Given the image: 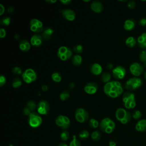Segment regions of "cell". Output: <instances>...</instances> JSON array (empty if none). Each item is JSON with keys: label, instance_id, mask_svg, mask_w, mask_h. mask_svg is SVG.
Listing matches in <instances>:
<instances>
[{"label": "cell", "instance_id": "57", "mask_svg": "<svg viewBox=\"0 0 146 146\" xmlns=\"http://www.w3.org/2000/svg\"><path fill=\"white\" fill-rule=\"evenodd\" d=\"M144 63V64H143V66L146 68V62H144V63Z\"/></svg>", "mask_w": 146, "mask_h": 146}, {"label": "cell", "instance_id": "36", "mask_svg": "<svg viewBox=\"0 0 146 146\" xmlns=\"http://www.w3.org/2000/svg\"><path fill=\"white\" fill-rule=\"evenodd\" d=\"M11 22V19L9 17H5L2 18L0 21V24L2 26H7L10 24Z\"/></svg>", "mask_w": 146, "mask_h": 146}, {"label": "cell", "instance_id": "17", "mask_svg": "<svg viewBox=\"0 0 146 146\" xmlns=\"http://www.w3.org/2000/svg\"><path fill=\"white\" fill-rule=\"evenodd\" d=\"M43 42V37L39 34H34L30 38V44L34 47L40 46Z\"/></svg>", "mask_w": 146, "mask_h": 146}, {"label": "cell", "instance_id": "48", "mask_svg": "<svg viewBox=\"0 0 146 146\" xmlns=\"http://www.w3.org/2000/svg\"><path fill=\"white\" fill-rule=\"evenodd\" d=\"M5 9L4 6L2 4H0V15H3V13L5 12Z\"/></svg>", "mask_w": 146, "mask_h": 146}, {"label": "cell", "instance_id": "34", "mask_svg": "<svg viewBox=\"0 0 146 146\" xmlns=\"http://www.w3.org/2000/svg\"><path fill=\"white\" fill-rule=\"evenodd\" d=\"M59 98L62 101H65L67 99H68L70 98V93L68 92V91L64 90L59 95Z\"/></svg>", "mask_w": 146, "mask_h": 146}, {"label": "cell", "instance_id": "13", "mask_svg": "<svg viewBox=\"0 0 146 146\" xmlns=\"http://www.w3.org/2000/svg\"><path fill=\"white\" fill-rule=\"evenodd\" d=\"M129 70L131 74L137 77L140 76L143 72V66L137 62L132 63L129 67Z\"/></svg>", "mask_w": 146, "mask_h": 146}, {"label": "cell", "instance_id": "22", "mask_svg": "<svg viewBox=\"0 0 146 146\" xmlns=\"http://www.w3.org/2000/svg\"><path fill=\"white\" fill-rule=\"evenodd\" d=\"M124 29L127 31H131L133 30L135 27V22L133 19H129L125 21L124 23Z\"/></svg>", "mask_w": 146, "mask_h": 146}, {"label": "cell", "instance_id": "16", "mask_svg": "<svg viewBox=\"0 0 146 146\" xmlns=\"http://www.w3.org/2000/svg\"><path fill=\"white\" fill-rule=\"evenodd\" d=\"M62 14L63 17L68 21H74L76 17V14L75 12L71 9H67L63 10L62 11Z\"/></svg>", "mask_w": 146, "mask_h": 146}, {"label": "cell", "instance_id": "55", "mask_svg": "<svg viewBox=\"0 0 146 146\" xmlns=\"http://www.w3.org/2000/svg\"><path fill=\"white\" fill-rule=\"evenodd\" d=\"M46 2H48V3H55L56 2V0L55 1H52V0H50V1H46Z\"/></svg>", "mask_w": 146, "mask_h": 146}, {"label": "cell", "instance_id": "49", "mask_svg": "<svg viewBox=\"0 0 146 146\" xmlns=\"http://www.w3.org/2000/svg\"><path fill=\"white\" fill-rule=\"evenodd\" d=\"M7 10V12H8V13H13L14 11V9L12 6H9V7H8Z\"/></svg>", "mask_w": 146, "mask_h": 146}, {"label": "cell", "instance_id": "5", "mask_svg": "<svg viewBox=\"0 0 146 146\" xmlns=\"http://www.w3.org/2000/svg\"><path fill=\"white\" fill-rule=\"evenodd\" d=\"M42 123V118L39 113L32 112L28 117V124L32 128H38Z\"/></svg>", "mask_w": 146, "mask_h": 146}, {"label": "cell", "instance_id": "3", "mask_svg": "<svg viewBox=\"0 0 146 146\" xmlns=\"http://www.w3.org/2000/svg\"><path fill=\"white\" fill-rule=\"evenodd\" d=\"M115 116L116 119L123 124L129 123L131 120V113L123 108H119L116 110Z\"/></svg>", "mask_w": 146, "mask_h": 146}, {"label": "cell", "instance_id": "6", "mask_svg": "<svg viewBox=\"0 0 146 146\" xmlns=\"http://www.w3.org/2000/svg\"><path fill=\"white\" fill-rule=\"evenodd\" d=\"M143 84L142 80L137 77L129 78L125 83V88L129 91L135 90L140 88Z\"/></svg>", "mask_w": 146, "mask_h": 146}, {"label": "cell", "instance_id": "41", "mask_svg": "<svg viewBox=\"0 0 146 146\" xmlns=\"http://www.w3.org/2000/svg\"><path fill=\"white\" fill-rule=\"evenodd\" d=\"M141 112L139 110H136L133 112L132 114V117L135 119H139L141 117Z\"/></svg>", "mask_w": 146, "mask_h": 146}, {"label": "cell", "instance_id": "58", "mask_svg": "<svg viewBox=\"0 0 146 146\" xmlns=\"http://www.w3.org/2000/svg\"><path fill=\"white\" fill-rule=\"evenodd\" d=\"M144 78L146 79V71L144 72Z\"/></svg>", "mask_w": 146, "mask_h": 146}, {"label": "cell", "instance_id": "47", "mask_svg": "<svg viewBox=\"0 0 146 146\" xmlns=\"http://www.w3.org/2000/svg\"><path fill=\"white\" fill-rule=\"evenodd\" d=\"M60 2L64 5H70L71 3V0H60Z\"/></svg>", "mask_w": 146, "mask_h": 146}, {"label": "cell", "instance_id": "30", "mask_svg": "<svg viewBox=\"0 0 146 146\" xmlns=\"http://www.w3.org/2000/svg\"><path fill=\"white\" fill-rule=\"evenodd\" d=\"M91 139L95 141H98L101 139V133L99 131H95L91 133Z\"/></svg>", "mask_w": 146, "mask_h": 146}, {"label": "cell", "instance_id": "12", "mask_svg": "<svg viewBox=\"0 0 146 146\" xmlns=\"http://www.w3.org/2000/svg\"><path fill=\"white\" fill-rule=\"evenodd\" d=\"M50 110V105L46 100H40L37 105V112L40 115H47Z\"/></svg>", "mask_w": 146, "mask_h": 146}, {"label": "cell", "instance_id": "19", "mask_svg": "<svg viewBox=\"0 0 146 146\" xmlns=\"http://www.w3.org/2000/svg\"><path fill=\"white\" fill-rule=\"evenodd\" d=\"M90 71L95 75H99L102 72V67L98 63H93L90 67Z\"/></svg>", "mask_w": 146, "mask_h": 146}, {"label": "cell", "instance_id": "25", "mask_svg": "<svg viewBox=\"0 0 146 146\" xmlns=\"http://www.w3.org/2000/svg\"><path fill=\"white\" fill-rule=\"evenodd\" d=\"M72 63L74 66H79L82 63V57L79 54L74 55L72 58Z\"/></svg>", "mask_w": 146, "mask_h": 146}, {"label": "cell", "instance_id": "23", "mask_svg": "<svg viewBox=\"0 0 146 146\" xmlns=\"http://www.w3.org/2000/svg\"><path fill=\"white\" fill-rule=\"evenodd\" d=\"M53 33L54 30L51 27H47L44 29L42 33V36L44 39L48 40L50 39Z\"/></svg>", "mask_w": 146, "mask_h": 146}, {"label": "cell", "instance_id": "8", "mask_svg": "<svg viewBox=\"0 0 146 146\" xmlns=\"http://www.w3.org/2000/svg\"><path fill=\"white\" fill-rule=\"evenodd\" d=\"M72 55V50L66 46H61L57 52V56L62 61H66L71 58Z\"/></svg>", "mask_w": 146, "mask_h": 146}, {"label": "cell", "instance_id": "46", "mask_svg": "<svg viewBox=\"0 0 146 146\" xmlns=\"http://www.w3.org/2000/svg\"><path fill=\"white\" fill-rule=\"evenodd\" d=\"M139 24L141 26H144L146 25V18H143L141 19H140L139 21Z\"/></svg>", "mask_w": 146, "mask_h": 146}, {"label": "cell", "instance_id": "10", "mask_svg": "<svg viewBox=\"0 0 146 146\" xmlns=\"http://www.w3.org/2000/svg\"><path fill=\"white\" fill-rule=\"evenodd\" d=\"M75 117L77 121L79 123H84L89 118L88 112L84 108H78L75 111Z\"/></svg>", "mask_w": 146, "mask_h": 146}, {"label": "cell", "instance_id": "38", "mask_svg": "<svg viewBox=\"0 0 146 146\" xmlns=\"http://www.w3.org/2000/svg\"><path fill=\"white\" fill-rule=\"evenodd\" d=\"M70 137L69 132L67 130H64L60 135V137L62 141H67Z\"/></svg>", "mask_w": 146, "mask_h": 146}, {"label": "cell", "instance_id": "15", "mask_svg": "<svg viewBox=\"0 0 146 146\" xmlns=\"http://www.w3.org/2000/svg\"><path fill=\"white\" fill-rule=\"evenodd\" d=\"M98 89V84L95 82H89L84 87V91L88 94H95Z\"/></svg>", "mask_w": 146, "mask_h": 146}, {"label": "cell", "instance_id": "26", "mask_svg": "<svg viewBox=\"0 0 146 146\" xmlns=\"http://www.w3.org/2000/svg\"><path fill=\"white\" fill-rule=\"evenodd\" d=\"M136 40L133 36H129L125 40V44L129 47H133L136 44Z\"/></svg>", "mask_w": 146, "mask_h": 146}, {"label": "cell", "instance_id": "31", "mask_svg": "<svg viewBox=\"0 0 146 146\" xmlns=\"http://www.w3.org/2000/svg\"><path fill=\"white\" fill-rule=\"evenodd\" d=\"M22 80L19 78H15V79H13L12 82V86L15 88L20 87L22 86Z\"/></svg>", "mask_w": 146, "mask_h": 146}, {"label": "cell", "instance_id": "44", "mask_svg": "<svg viewBox=\"0 0 146 146\" xmlns=\"http://www.w3.org/2000/svg\"><path fill=\"white\" fill-rule=\"evenodd\" d=\"M6 32L5 29L1 28L0 29V38H3L6 36Z\"/></svg>", "mask_w": 146, "mask_h": 146}, {"label": "cell", "instance_id": "53", "mask_svg": "<svg viewBox=\"0 0 146 146\" xmlns=\"http://www.w3.org/2000/svg\"><path fill=\"white\" fill-rule=\"evenodd\" d=\"M107 68H109V69H111V68H113V65H112L111 63H109V64H107Z\"/></svg>", "mask_w": 146, "mask_h": 146}, {"label": "cell", "instance_id": "50", "mask_svg": "<svg viewBox=\"0 0 146 146\" xmlns=\"http://www.w3.org/2000/svg\"><path fill=\"white\" fill-rule=\"evenodd\" d=\"M42 90L43 91V92H46L48 90V86L46 84H43L42 86Z\"/></svg>", "mask_w": 146, "mask_h": 146}, {"label": "cell", "instance_id": "52", "mask_svg": "<svg viewBox=\"0 0 146 146\" xmlns=\"http://www.w3.org/2000/svg\"><path fill=\"white\" fill-rule=\"evenodd\" d=\"M75 83H71L70 84V85H69L70 88L71 89V90L74 89V88H75Z\"/></svg>", "mask_w": 146, "mask_h": 146}, {"label": "cell", "instance_id": "18", "mask_svg": "<svg viewBox=\"0 0 146 146\" xmlns=\"http://www.w3.org/2000/svg\"><path fill=\"white\" fill-rule=\"evenodd\" d=\"M91 9L95 13H100L103 10V4L99 1H93L91 2L90 5Z\"/></svg>", "mask_w": 146, "mask_h": 146}, {"label": "cell", "instance_id": "51", "mask_svg": "<svg viewBox=\"0 0 146 146\" xmlns=\"http://www.w3.org/2000/svg\"><path fill=\"white\" fill-rule=\"evenodd\" d=\"M116 143L113 140H110L109 141V146H116Z\"/></svg>", "mask_w": 146, "mask_h": 146}, {"label": "cell", "instance_id": "37", "mask_svg": "<svg viewBox=\"0 0 146 146\" xmlns=\"http://www.w3.org/2000/svg\"><path fill=\"white\" fill-rule=\"evenodd\" d=\"M73 51L75 53H76L77 54H81L82 53L83 51V46L82 44H76L73 47V49H72Z\"/></svg>", "mask_w": 146, "mask_h": 146}, {"label": "cell", "instance_id": "20", "mask_svg": "<svg viewBox=\"0 0 146 146\" xmlns=\"http://www.w3.org/2000/svg\"><path fill=\"white\" fill-rule=\"evenodd\" d=\"M19 46L21 51L23 52H27L30 49L31 44L27 40L23 39L19 42Z\"/></svg>", "mask_w": 146, "mask_h": 146}, {"label": "cell", "instance_id": "35", "mask_svg": "<svg viewBox=\"0 0 146 146\" xmlns=\"http://www.w3.org/2000/svg\"><path fill=\"white\" fill-rule=\"evenodd\" d=\"M99 124L100 123H99V121L94 118L90 119L89 121V125L92 128H98V127H99Z\"/></svg>", "mask_w": 146, "mask_h": 146}, {"label": "cell", "instance_id": "1", "mask_svg": "<svg viewBox=\"0 0 146 146\" xmlns=\"http://www.w3.org/2000/svg\"><path fill=\"white\" fill-rule=\"evenodd\" d=\"M103 91L107 96L112 98H116L123 92V88L119 82L110 81L104 84Z\"/></svg>", "mask_w": 146, "mask_h": 146}, {"label": "cell", "instance_id": "21", "mask_svg": "<svg viewBox=\"0 0 146 146\" xmlns=\"http://www.w3.org/2000/svg\"><path fill=\"white\" fill-rule=\"evenodd\" d=\"M139 46L143 49H146V33L141 34L137 40Z\"/></svg>", "mask_w": 146, "mask_h": 146}, {"label": "cell", "instance_id": "24", "mask_svg": "<svg viewBox=\"0 0 146 146\" xmlns=\"http://www.w3.org/2000/svg\"><path fill=\"white\" fill-rule=\"evenodd\" d=\"M136 131L139 132H144L146 131V120L141 119L139 120L135 125Z\"/></svg>", "mask_w": 146, "mask_h": 146}, {"label": "cell", "instance_id": "14", "mask_svg": "<svg viewBox=\"0 0 146 146\" xmlns=\"http://www.w3.org/2000/svg\"><path fill=\"white\" fill-rule=\"evenodd\" d=\"M113 76L117 80L123 79L126 75V70L124 67L121 66H118L115 67L112 70Z\"/></svg>", "mask_w": 146, "mask_h": 146}, {"label": "cell", "instance_id": "32", "mask_svg": "<svg viewBox=\"0 0 146 146\" xmlns=\"http://www.w3.org/2000/svg\"><path fill=\"white\" fill-rule=\"evenodd\" d=\"M90 136V133L87 130H83L80 131L78 134V137L82 140L87 139Z\"/></svg>", "mask_w": 146, "mask_h": 146}, {"label": "cell", "instance_id": "39", "mask_svg": "<svg viewBox=\"0 0 146 146\" xmlns=\"http://www.w3.org/2000/svg\"><path fill=\"white\" fill-rule=\"evenodd\" d=\"M11 71L15 75H21V74L22 75V70L21 68L18 67V66H16V67H13L12 68Z\"/></svg>", "mask_w": 146, "mask_h": 146}, {"label": "cell", "instance_id": "56", "mask_svg": "<svg viewBox=\"0 0 146 146\" xmlns=\"http://www.w3.org/2000/svg\"><path fill=\"white\" fill-rule=\"evenodd\" d=\"M14 38H15V39H19V38H20L19 35H18V34L15 35V36H14Z\"/></svg>", "mask_w": 146, "mask_h": 146}, {"label": "cell", "instance_id": "54", "mask_svg": "<svg viewBox=\"0 0 146 146\" xmlns=\"http://www.w3.org/2000/svg\"><path fill=\"white\" fill-rule=\"evenodd\" d=\"M58 146H68V145H67V144L65 143H61L58 145Z\"/></svg>", "mask_w": 146, "mask_h": 146}, {"label": "cell", "instance_id": "9", "mask_svg": "<svg viewBox=\"0 0 146 146\" xmlns=\"http://www.w3.org/2000/svg\"><path fill=\"white\" fill-rule=\"evenodd\" d=\"M55 122L56 125L63 130H66L68 129L71 123L70 119L67 116L62 115L58 116L55 119Z\"/></svg>", "mask_w": 146, "mask_h": 146}, {"label": "cell", "instance_id": "2", "mask_svg": "<svg viewBox=\"0 0 146 146\" xmlns=\"http://www.w3.org/2000/svg\"><path fill=\"white\" fill-rule=\"evenodd\" d=\"M99 128L102 131L106 133H111L115 128V123L111 119L105 117L101 120Z\"/></svg>", "mask_w": 146, "mask_h": 146}, {"label": "cell", "instance_id": "45", "mask_svg": "<svg viewBox=\"0 0 146 146\" xmlns=\"http://www.w3.org/2000/svg\"><path fill=\"white\" fill-rule=\"evenodd\" d=\"M32 112L28 108H27L26 107L23 110V113H24V115H26V116H29L30 115V113H31Z\"/></svg>", "mask_w": 146, "mask_h": 146}, {"label": "cell", "instance_id": "4", "mask_svg": "<svg viewBox=\"0 0 146 146\" xmlns=\"http://www.w3.org/2000/svg\"><path fill=\"white\" fill-rule=\"evenodd\" d=\"M123 102L126 109H132L136 106L135 95L131 92H126L123 96Z\"/></svg>", "mask_w": 146, "mask_h": 146}, {"label": "cell", "instance_id": "7", "mask_svg": "<svg viewBox=\"0 0 146 146\" xmlns=\"http://www.w3.org/2000/svg\"><path fill=\"white\" fill-rule=\"evenodd\" d=\"M22 78L25 83L30 84L36 80L37 74L33 68H27L22 73Z\"/></svg>", "mask_w": 146, "mask_h": 146}, {"label": "cell", "instance_id": "40", "mask_svg": "<svg viewBox=\"0 0 146 146\" xmlns=\"http://www.w3.org/2000/svg\"><path fill=\"white\" fill-rule=\"evenodd\" d=\"M139 58L140 59V60L144 63L146 62V50H143L139 55Z\"/></svg>", "mask_w": 146, "mask_h": 146}, {"label": "cell", "instance_id": "28", "mask_svg": "<svg viewBox=\"0 0 146 146\" xmlns=\"http://www.w3.org/2000/svg\"><path fill=\"white\" fill-rule=\"evenodd\" d=\"M51 78L54 82L59 83L62 80V76L60 73L59 72H55L52 74Z\"/></svg>", "mask_w": 146, "mask_h": 146}, {"label": "cell", "instance_id": "29", "mask_svg": "<svg viewBox=\"0 0 146 146\" xmlns=\"http://www.w3.org/2000/svg\"><path fill=\"white\" fill-rule=\"evenodd\" d=\"M26 107L28 108L31 112H34L35 109L37 108V106L34 101L29 100L26 103Z\"/></svg>", "mask_w": 146, "mask_h": 146}, {"label": "cell", "instance_id": "33", "mask_svg": "<svg viewBox=\"0 0 146 146\" xmlns=\"http://www.w3.org/2000/svg\"><path fill=\"white\" fill-rule=\"evenodd\" d=\"M69 146H81V143L76 137V136L74 135L72 137V140L70 141Z\"/></svg>", "mask_w": 146, "mask_h": 146}, {"label": "cell", "instance_id": "11", "mask_svg": "<svg viewBox=\"0 0 146 146\" xmlns=\"http://www.w3.org/2000/svg\"><path fill=\"white\" fill-rule=\"evenodd\" d=\"M30 30L35 33H40L44 30L43 23L36 18H33L30 22Z\"/></svg>", "mask_w": 146, "mask_h": 146}, {"label": "cell", "instance_id": "43", "mask_svg": "<svg viewBox=\"0 0 146 146\" xmlns=\"http://www.w3.org/2000/svg\"><path fill=\"white\" fill-rule=\"evenodd\" d=\"M127 6L129 9H133L135 8V7L136 6V2L134 1H130L128 2Z\"/></svg>", "mask_w": 146, "mask_h": 146}, {"label": "cell", "instance_id": "42", "mask_svg": "<svg viewBox=\"0 0 146 146\" xmlns=\"http://www.w3.org/2000/svg\"><path fill=\"white\" fill-rule=\"evenodd\" d=\"M6 83V77L3 75H1L0 76V87H3V86H4Z\"/></svg>", "mask_w": 146, "mask_h": 146}, {"label": "cell", "instance_id": "27", "mask_svg": "<svg viewBox=\"0 0 146 146\" xmlns=\"http://www.w3.org/2000/svg\"><path fill=\"white\" fill-rule=\"evenodd\" d=\"M111 78V75L109 72H104L101 75L100 79L103 83L106 84L109 82H110Z\"/></svg>", "mask_w": 146, "mask_h": 146}]
</instances>
